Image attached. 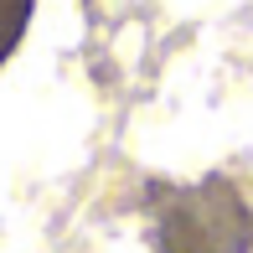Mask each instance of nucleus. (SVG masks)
Masks as SVG:
<instances>
[{
    "label": "nucleus",
    "instance_id": "obj_1",
    "mask_svg": "<svg viewBox=\"0 0 253 253\" xmlns=\"http://www.w3.org/2000/svg\"><path fill=\"white\" fill-rule=\"evenodd\" d=\"M145 217L160 253H253V207L227 176L150 181Z\"/></svg>",
    "mask_w": 253,
    "mask_h": 253
},
{
    "label": "nucleus",
    "instance_id": "obj_2",
    "mask_svg": "<svg viewBox=\"0 0 253 253\" xmlns=\"http://www.w3.org/2000/svg\"><path fill=\"white\" fill-rule=\"evenodd\" d=\"M31 10H37V0H0V67L21 47V37L31 26Z\"/></svg>",
    "mask_w": 253,
    "mask_h": 253
}]
</instances>
